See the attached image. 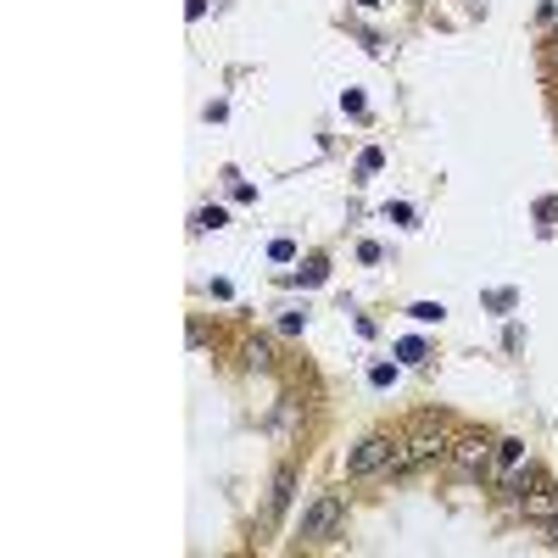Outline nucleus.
Here are the masks:
<instances>
[{
  "mask_svg": "<svg viewBox=\"0 0 558 558\" xmlns=\"http://www.w3.org/2000/svg\"><path fill=\"white\" fill-rule=\"evenodd\" d=\"M341 519H346V497H336V492H324L308 514H301V542H329L341 530Z\"/></svg>",
  "mask_w": 558,
  "mask_h": 558,
  "instance_id": "f03ea898",
  "label": "nucleus"
},
{
  "mask_svg": "<svg viewBox=\"0 0 558 558\" xmlns=\"http://www.w3.org/2000/svg\"><path fill=\"white\" fill-rule=\"evenodd\" d=\"M452 464H458V475H492V464H497V441H486V436H464L458 447H452Z\"/></svg>",
  "mask_w": 558,
  "mask_h": 558,
  "instance_id": "7ed1b4c3",
  "label": "nucleus"
},
{
  "mask_svg": "<svg viewBox=\"0 0 558 558\" xmlns=\"http://www.w3.org/2000/svg\"><path fill=\"white\" fill-rule=\"evenodd\" d=\"M441 452H447L441 430H436V424H414L408 436L397 441V452H391V475H414V469H424L430 458H441Z\"/></svg>",
  "mask_w": 558,
  "mask_h": 558,
  "instance_id": "f257e3e1",
  "label": "nucleus"
},
{
  "mask_svg": "<svg viewBox=\"0 0 558 558\" xmlns=\"http://www.w3.org/2000/svg\"><path fill=\"white\" fill-rule=\"evenodd\" d=\"M301 324H308L301 313H285V318H279V329H285V336H301Z\"/></svg>",
  "mask_w": 558,
  "mask_h": 558,
  "instance_id": "2eb2a0df",
  "label": "nucleus"
},
{
  "mask_svg": "<svg viewBox=\"0 0 558 558\" xmlns=\"http://www.w3.org/2000/svg\"><path fill=\"white\" fill-rule=\"evenodd\" d=\"M185 12H190V17H201V12H207V0H185Z\"/></svg>",
  "mask_w": 558,
  "mask_h": 558,
  "instance_id": "f3484780",
  "label": "nucleus"
},
{
  "mask_svg": "<svg viewBox=\"0 0 558 558\" xmlns=\"http://www.w3.org/2000/svg\"><path fill=\"white\" fill-rule=\"evenodd\" d=\"M397 358H402V363H424L430 352H424V341H402V346H397Z\"/></svg>",
  "mask_w": 558,
  "mask_h": 558,
  "instance_id": "9b49d317",
  "label": "nucleus"
},
{
  "mask_svg": "<svg viewBox=\"0 0 558 558\" xmlns=\"http://www.w3.org/2000/svg\"><path fill=\"white\" fill-rule=\"evenodd\" d=\"M285 502H291V475H279V486H274V502H268V519H274L279 509H285Z\"/></svg>",
  "mask_w": 558,
  "mask_h": 558,
  "instance_id": "9d476101",
  "label": "nucleus"
},
{
  "mask_svg": "<svg viewBox=\"0 0 558 558\" xmlns=\"http://www.w3.org/2000/svg\"><path fill=\"white\" fill-rule=\"evenodd\" d=\"M553 553H558V519H553Z\"/></svg>",
  "mask_w": 558,
  "mask_h": 558,
  "instance_id": "a211bd4d",
  "label": "nucleus"
},
{
  "mask_svg": "<svg viewBox=\"0 0 558 558\" xmlns=\"http://www.w3.org/2000/svg\"><path fill=\"white\" fill-rule=\"evenodd\" d=\"M379 168H386V151H374V145H369V151H363V157H358V173H363V179H374V173H379Z\"/></svg>",
  "mask_w": 558,
  "mask_h": 558,
  "instance_id": "0eeeda50",
  "label": "nucleus"
},
{
  "mask_svg": "<svg viewBox=\"0 0 558 558\" xmlns=\"http://www.w3.org/2000/svg\"><path fill=\"white\" fill-rule=\"evenodd\" d=\"M391 452H397V441L391 436H369V441H358V452H352V475H374V469H391Z\"/></svg>",
  "mask_w": 558,
  "mask_h": 558,
  "instance_id": "39448f33",
  "label": "nucleus"
},
{
  "mask_svg": "<svg viewBox=\"0 0 558 558\" xmlns=\"http://www.w3.org/2000/svg\"><path fill=\"white\" fill-rule=\"evenodd\" d=\"M301 279H308V285H318V279H324V257H313L308 268H301Z\"/></svg>",
  "mask_w": 558,
  "mask_h": 558,
  "instance_id": "dca6fc26",
  "label": "nucleus"
},
{
  "mask_svg": "<svg viewBox=\"0 0 558 558\" xmlns=\"http://www.w3.org/2000/svg\"><path fill=\"white\" fill-rule=\"evenodd\" d=\"M358 6H379V0H358Z\"/></svg>",
  "mask_w": 558,
  "mask_h": 558,
  "instance_id": "6ab92c4d",
  "label": "nucleus"
},
{
  "mask_svg": "<svg viewBox=\"0 0 558 558\" xmlns=\"http://www.w3.org/2000/svg\"><path fill=\"white\" fill-rule=\"evenodd\" d=\"M246 363H251V369H268V363H274V358H268V341H251V346H246Z\"/></svg>",
  "mask_w": 558,
  "mask_h": 558,
  "instance_id": "f8f14e48",
  "label": "nucleus"
},
{
  "mask_svg": "<svg viewBox=\"0 0 558 558\" xmlns=\"http://www.w3.org/2000/svg\"><path fill=\"white\" fill-rule=\"evenodd\" d=\"M369 379H374V386H391L397 369H391V363H374V369H369Z\"/></svg>",
  "mask_w": 558,
  "mask_h": 558,
  "instance_id": "4468645a",
  "label": "nucleus"
},
{
  "mask_svg": "<svg viewBox=\"0 0 558 558\" xmlns=\"http://www.w3.org/2000/svg\"><path fill=\"white\" fill-rule=\"evenodd\" d=\"M223 223H230V213H223V207H207V213H196V230H223Z\"/></svg>",
  "mask_w": 558,
  "mask_h": 558,
  "instance_id": "1a4fd4ad",
  "label": "nucleus"
},
{
  "mask_svg": "<svg viewBox=\"0 0 558 558\" xmlns=\"http://www.w3.org/2000/svg\"><path fill=\"white\" fill-rule=\"evenodd\" d=\"M268 257H274V263H291V257H296V246H291V240H274V246H268Z\"/></svg>",
  "mask_w": 558,
  "mask_h": 558,
  "instance_id": "ddd939ff",
  "label": "nucleus"
},
{
  "mask_svg": "<svg viewBox=\"0 0 558 558\" xmlns=\"http://www.w3.org/2000/svg\"><path fill=\"white\" fill-rule=\"evenodd\" d=\"M408 313H414L419 324H441V313H447V308H441V301H414Z\"/></svg>",
  "mask_w": 558,
  "mask_h": 558,
  "instance_id": "6e6552de",
  "label": "nucleus"
},
{
  "mask_svg": "<svg viewBox=\"0 0 558 558\" xmlns=\"http://www.w3.org/2000/svg\"><path fill=\"white\" fill-rule=\"evenodd\" d=\"M514 469H525V441H497V464H492V475L502 480V475H514Z\"/></svg>",
  "mask_w": 558,
  "mask_h": 558,
  "instance_id": "423d86ee",
  "label": "nucleus"
},
{
  "mask_svg": "<svg viewBox=\"0 0 558 558\" xmlns=\"http://www.w3.org/2000/svg\"><path fill=\"white\" fill-rule=\"evenodd\" d=\"M514 502L525 509V519H542V525L558 519V486H553V480H536V486H525Z\"/></svg>",
  "mask_w": 558,
  "mask_h": 558,
  "instance_id": "20e7f679",
  "label": "nucleus"
}]
</instances>
